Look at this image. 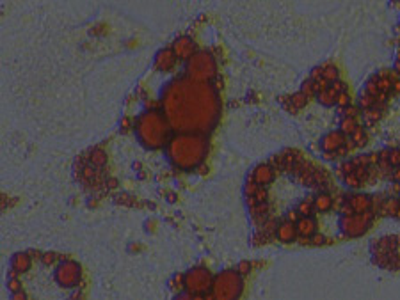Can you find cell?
<instances>
[{"mask_svg": "<svg viewBox=\"0 0 400 300\" xmlns=\"http://www.w3.org/2000/svg\"><path fill=\"white\" fill-rule=\"evenodd\" d=\"M373 213H352V215H343L342 218V229L347 236H361L367 233V229L372 226Z\"/></svg>", "mask_w": 400, "mask_h": 300, "instance_id": "obj_1", "label": "cell"}, {"mask_svg": "<svg viewBox=\"0 0 400 300\" xmlns=\"http://www.w3.org/2000/svg\"><path fill=\"white\" fill-rule=\"evenodd\" d=\"M249 176H251L253 180H255L258 185H261V187H267V185H270L272 181H274L276 169L270 165L269 162H267V164H260L258 167H255Z\"/></svg>", "mask_w": 400, "mask_h": 300, "instance_id": "obj_2", "label": "cell"}, {"mask_svg": "<svg viewBox=\"0 0 400 300\" xmlns=\"http://www.w3.org/2000/svg\"><path fill=\"white\" fill-rule=\"evenodd\" d=\"M297 224H293V222H288V220H283L279 222L278 229H276V238H278L279 242H283V244H292V242L297 240Z\"/></svg>", "mask_w": 400, "mask_h": 300, "instance_id": "obj_3", "label": "cell"}, {"mask_svg": "<svg viewBox=\"0 0 400 300\" xmlns=\"http://www.w3.org/2000/svg\"><path fill=\"white\" fill-rule=\"evenodd\" d=\"M349 203L352 206L354 213H365L372 210V197L365 194H356L349 195Z\"/></svg>", "mask_w": 400, "mask_h": 300, "instance_id": "obj_4", "label": "cell"}, {"mask_svg": "<svg viewBox=\"0 0 400 300\" xmlns=\"http://www.w3.org/2000/svg\"><path fill=\"white\" fill-rule=\"evenodd\" d=\"M347 135H343L342 132H333V134L326 135L322 138V149L324 151H336L340 146H343L345 140H347Z\"/></svg>", "mask_w": 400, "mask_h": 300, "instance_id": "obj_5", "label": "cell"}, {"mask_svg": "<svg viewBox=\"0 0 400 300\" xmlns=\"http://www.w3.org/2000/svg\"><path fill=\"white\" fill-rule=\"evenodd\" d=\"M297 233H299V236L312 238V236L316 233V218H313L312 215L301 217L297 220Z\"/></svg>", "mask_w": 400, "mask_h": 300, "instance_id": "obj_6", "label": "cell"}, {"mask_svg": "<svg viewBox=\"0 0 400 300\" xmlns=\"http://www.w3.org/2000/svg\"><path fill=\"white\" fill-rule=\"evenodd\" d=\"M333 195L329 194V192H326V190H320L318 194L315 195V199H313V206H315V212L318 213H324V212H329L331 208H333Z\"/></svg>", "mask_w": 400, "mask_h": 300, "instance_id": "obj_7", "label": "cell"}, {"mask_svg": "<svg viewBox=\"0 0 400 300\" xmlns=\"http://www.w3.org/2000/svg\"><path fill=\"white\" fill-rule=\"evenodd\" d=\"M377 215H390V217H400V199L397 197H390V199H384L379 208Z\"/></svg>", "mask_w": 400, "mask_h": 300, "instance_id": "obj_8", "label": "cell"}, {"mask_svg": "<svg viewBox=\"0 0 400 300\" xmlns=\"http://www.w3.org/2000/svg\"><path fill=\"white\" fill-rule=\"evenodd\" d=\"M172 50H174V54H176L178 57L187 59V57H191L192 52L196 50V45L189 37H182V39H178V41L172 45Z\"/></svg>", "mask_w": 400, "mask_h": 300, "instance_id": "obj_9", "label": "cell"}, {"mask_svg": "<svg viewBox=\"0 0 400 300\" xmlns=\"http://www.w3.org/2000/svg\"><path fill=\"white\" fill-rule=\"evenodd\" d=\"M174 52L171 50H162L160 52V55H157V68L162 69V71H166V69H169L172 64H174Z\"/></svg>", "mask_w": 400, "mask_h": 300, "instance_id": "obj_10", "label": "cell"}, {"mask_svg": "<svg viewBox=\"0 0 400 300\" xmlns=\"http://www.w3.org/2000/svg\"><path fill=\"white\" fill-rule=\"evenodd\" d=\"M338 94H340V92H336L335 89L329 85L327 89H324V91L318 92V94H316V98H318V102H320L322 105L331 107V105H336V98H338Z\"/></svg>", "mask_w": 400, "mask_h": 300, "instance_id": "obj_11", "label": "cell"}, {"mask_svg": "<svg viewBox=\"0 0 400 300\" xmlns=\"http://www.w3.org/2000/svg\"><path fill=\"white\" fill-rule=\"evenodd\" d=\"M13 268L18 273H25L30 268V258H27L25 254H16L13 258Z\"/></svg>", "mask_w": 400, "mask_h": 300, "instance_id": "obj_12", "label": "cell"}, {"mask_svg": "<svg viewBox=\"0 0 400 300\" xmlns=\"http://www.w3.org/2000/svg\"><path fill=\"white\" fill-rule=\"evenodd\" d=\"M356 128H358V121H356V117L343 115V119H342V123H340V132H342L343 135H347V137H350Z\"/></svg>", "mask_w": 400, "mask_h": 300, "instance_id": "obj_13", "label": "cell"}, {"mask_svg": "<svg viewBox=\"0 0 400 300\" xmlns=\"http://www.w3.org/2000/svg\"><path fill=\"white\" fill-rule=\"evenodd\" d=\"M297 212L301 213V217H308V215H313L315 212V206H313V199H304L297 204Z\"/></svg>", "mask_w": 400, "mask_h": 300, "instance_id": "obj_14", "label": "cell"}, {"mask_svg": "<svg viewBox=\"0 0 400 300\" xmlns=\"http://www.w3.org/2000/svg\"><path fill=\"white\" fill-rule=\"evenodd\" d=\"M350 140H352L356 146H365V144L368 142V135L363 128H359L358 126V128L354 130V134L350 135Z\"/></svg>", "mask_w": 400, "mask_h": 300, "instance_id": "obj_15", "label": "cell"}, {"mask_svg": "<svg viewBox=\"0 0 400 300\" xmlns=\"http://www.w3.org/2000/svg\"><path fill=\"white\" fill-rule=\"evenodd\" d=\"M343 183L347 185V187H350V189H361V187H365L363 181H361L358 176L354 174V171L343 176Z\"/></svg>", "mask_w": 400, "mask_h": 300, "instance_id": "obj_16", "label": "cell"}, {"mask_svg": "<svg viewBox=\"0 0 400 300\" xmlns=\"http://www.w3.org/2000/svg\"><path fill=\"white\" fill-rule=\"evenodd\" d=\"M91 164L96 167H102L107 164V155L103 151H100V149H96V151L91 153Z\"/></svg>", "mask_w": 400, "mask_h": 300, "instance_id": "obj_17", "label": "cell"}, {"mask_svg": "<svg viewBox=\"0 0 400 300\" xmlns=\"http://www.w3.org/2000/svg\"><path fill=\"white\" fill-rule=\"evenodd\" d=\"M310 244H312V245H316V247H320V245L331 244V240L327 238L326 235H322V233H318V231H316L315 235H313L312 238H310Z\"/></svg>", "mask_w": 400, "mask_h": 300, "instance_id": "obj_18", "label": "cell"}, {"mask_svg": "<svg viewBox=\"0 0 400 300\" xmlns=\"http://www.w3.org/2000/svg\"><path fill=\"white\" fill-rule=\"evenodd\" d=\"M258 187H260V185L256 183L251 176H249V178H247V181H246V185H244V194H246V195H255L256 190H258Z\"/></svg>", "mask_w": 400, "mask_h": 300, "instance_id": "obj_19", "label": "cell"}, {"mask_svg": "<svg viewBox=\"0 0 400 300\" xmlns=\"http://www.w3.org/2000/svg\"><path fill=\"white\" fill-rule=\"evenodd\" d=\"M322 68H324V79L329 80V82L338 80V69L335 66H322Z\"/></svg>", "mask_w": 400, "mask_h": 300, "instance_id": "obj_20", "label": "cell"}, {"mask_svg": "<svg viewBox=\"0 0 400 300\" xmlns=\"http://www.w3.org/2000/svg\"><path fill=\"white\" fill-rule=\"evenodd\" d=\"M388 162L391 167H400V149H388Z\"/></svg>", "mask_w": 400, "mask_h": 300, "instance_id": "obj_21", "label": "cell"}, {"mask_svg": "<svg viewBox=\"0 0 400 300\" xmlns=\"http://www.w3.org/2000/svg\"><path fill=\"white\" fill-rule=\"evenodd\" d=\"M336 105H338L340 109H345V107L352 105V102H350V96H349V94H347V91L340 92V94H338V98H336Z\"/></svg>", "mask_w": 400, "mask_h": 300, "instance_id": "obj_22", "label": "cell"}, {"mask_svg": "<svg viewBox=\"0 0 400 300\" xmlns=\"http://www.w3.org/2000/svg\"><path fill=\"white\" fill-rule=\"evenodd\" d=\"M256 199H258V203H265V201H269V190H267V187H258V190H256Z\"/></svg>", "mask_w": 400, "mask_h": 300, "instance_id": "obj_23", "label": "cell"}, {"mask_svg": "<svg viewBox=\"0 0 400 300\" xmlns=\"http://www.w3.org/2000/svg\"><path fill=\"white\" fill-rule=\"evenodd\" d=\"M299 218H301V213H299L297 208H295V210H290V212L285 215L283 220H288V222H293V224H297Z\"/></svg>", "mask_w": 400, "mask_h": 300, "instance_id": "obj_24", "label": "cell"}, {"mask_svg": "<svg viewBox=\"0 0 400 300\" xmlns=\"http://www.w3.org/2000/svg\"><path fill=\"white\" fill-rule=\"evenodd\" d=\"M237 272H240L244 275V273H249L251 272V263L249 261H242V263L237 267Z\"/></svg>", "mask_w": 400, "mask_h": 300, "instance_id": "obj_25", "label": "cell"}]
</instances>
